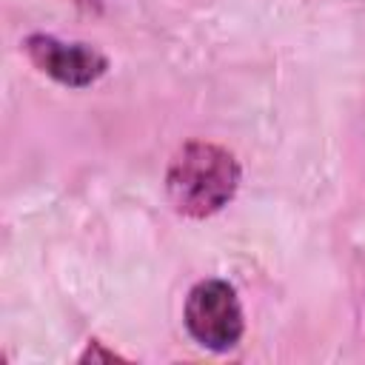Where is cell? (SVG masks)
Masks as SVG:
<instances>
[{
	"label": "cell",
	"mask_w": 365,
	"mask_h": 365,
	"mask_svg": "<svg viewBox=\"0 0 365 365\" xmlns=\"http://www.w3.org/2000/svg\"><path fill=\"white\" fill-rule=\"evenodd\" d=\"M240 188L237 157L208 140H188L168 163L165 194L182 217H211L222 211Z\"/></svg>",
	"instance_id": "cell-1"
},
{
	"label": "cell",
	"mask_w": 365,
	"mask_h": 365,
	"mask_svg": "<svg viewBox=\"0 0 365 365\" xmlns=\"http://www.w3.org/2000/svg\"><path fill=\"white\" fill-rule=\"evenodd\" d=\"M182 322L191 339L202 345L205 351H214V354L231 351L242 339V331H245L237 288L225 279L197 282L185 297Z\"/></svg>",
	"instance_id": "cell-2"
},
{
	"label": "cell",
	"mask_w": 365,
	"mask_h": 365,
	"mask_svg": "<svg viewBox=\"0 0 365 365\" xmlns=\"http://www.w3.org/2000/svg\"><path fill=\"white\" fill-rule=\"evenodd\" d=\"M23 48L43 74L68 88H88L108 71L106 54L88 43H66L54 34H29Z\"/></svg>",
	"instance_id": "cell-3"
},
{
	"label": "cell",
	"mask_w": 365,
	"mask_h": 365,
	"mask_svg": "<svg viewBox=\"0 0 365 365\" xmlns=\"http://www.w3.org/2000/svg\"><path fill=\"white\" fill-rule=\"evenodd\" d=\"M74 3H86V6H91V3H97V0H74Z\"/></svg>",
	"instance_id": "cell-4"
}]
</instances>
